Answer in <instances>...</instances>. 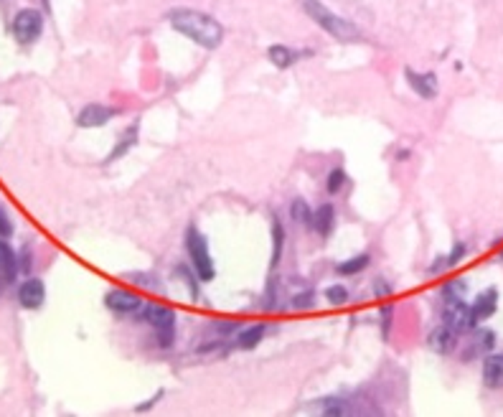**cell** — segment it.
I'll list each match as a JSON object with an SVG mask.
<instances>
[{
	"label": "cell",
	"instance_id": "1",
	"mask_svg": "<svg viewBox=\"0 0 503 417\" xmlns=\"http://www.w3.org/2000/svg\"><path fill=\"white\" fill-rule=\"evenodd\" d=\"M168 23L173 26L181 36L191 38V41L204 46V49H216L219 43L224 41V28H221V23L204 11L176 8V11L168 13Z\"/></svg>",
	"mask_w": 503,
	"mask_h": 417
},
{
	"label": "cell",
	"instance_id": "2",
	"mask_svg": "<svg viewBox=\"0 0 503 417\" xmlns=\"http://www.w3.org/2000/svg\"><path fill=\"white\" fill-rule=\"evenodd\" d=\"M300 3H303V11L326 31L328 36L338 38V41H358V36H361L358 26H353L351 21H346L343 16L333 13L331 8H326L321 0H300Z\"/></svg>",
	"mask_w": 503,
	"mask_h": 417
},
{
	"label": "cell",
	"instance_id": "3",
	"mask_svg": "<svg viewBox=\"0 0 503 417\" xmlns=\"http://www.w3.org/2000/svg\"><path fill=\"white\" fill-rule=\"evenodd\" d=\"M140 320L150 323L155 331L160 349H170L176 344V313L168 305H158V303H143V308L138 310Z\"/></svg>",
	"mask_w": 503,
	"mask_h": 417
},
{
	"label": "cell",
	"instance_id": "4",
	"mask_svg": "<svg viewBox=\"0 0 503 417\" xmlns=\"http://www.w3.org/2000/svg\"><path fill=\"white\" fill-rule=\"evenodd\" d=\"M186 252L188 257H191V265H194L201 283H211V280L216 278V267H214L211 252H209L206 237L201 234L194 224L186 229Z\"/></svg>",
	"mask_w": 503,
	"mask_h": 417
},
{
	"label": "cell",
	"instance_id": "5",
	"mask_svg": "<svg viewBox=\"0 0 503 417\" xmlns=\"http://www.w3.org/2000/svg\"><path fill=\"white\" fill-rule=\"evenodd\" d=\"M43 31V16L36 8H23L16 13L13 18V36L18 38V43H33Z\"/></svg>",
	"mask_w": 503,
	"mask_h": 417
},
{
	"label": "cell",
	"instance_id": "6",
	"mask_svg": "<svg viewBox=\"0 0 503 417\" xmlns=\"http://www.w3.org/2000/svg\"><path fill=\"white\" fill-rule=\"evenodd\" d=\"M443 323L455 333H463V331H468V328H473V320H470V305H465L463 298H458V300H445Z\"/></svg>",
	"mask_w": 503,
	"mask_h": 417
},
{
	"label": "cell",
	"instance_id": "7",
	"mask_svg": "<svg viewBox=\"0 0 503 417\" xmlns=\"http://www.w3.org/2000/svg\"><path fill=\"white\" fill-rule=\"evenodd\" d=\"M104 305L120 315H128V313H138V310L143 308V298L133 291L115 288V291H109L107 296H104Z\"/></svg>",
	"mask_w": 503,
	"mask_h": 417
},
{
	"label": "cell",
	"instance_id": "8",
	"mask_svg": "<svg viewBox=\"0 0 503 417\" xmlns=\"http://www.w3.org/2000/svg\"><path fill=\"white\" fill-rule=\"evenodd\" d=\"M18 300H21V305L28 310L41 308L43 300H46V285H43V280H38V278L23 280L18 288Z\"/></svg>",
	"mask_w": 503,
	"mask_h": 417
},
{
	"label": "cell",
	"instance_id": "9",
	"mask_svg": "<svg viewBox=\"0 0 503 417\" xmlns=\"http://www.w3.org/2000/svg\"><path fill=\"white\" fill-rule=\"evenodd\" d=\"M115 115H117L115 107L92 102V104H87V107L82 109L79 115H77V125L79 127H102V125H107V122L112 120Z\"/></svg>",
	"mask_w": 503,
	"mask_h": 417
},
{
	"label": "cell",
	"instance_id": "10",
	"mask_svg": "<svg viewBox=\"0 0 503 417\" xmlns=\"http://www.w3.org/2000/svg\"><path fill=\"white\" fill-rule=\"evenodd\" d=\"M498 308V291L496 288H488V291H483L478 298H475V303L470 305V320H473V328L478 326L480 320L491 318L493 313H496Z\"/></svg>",
	"mask_w": 503,
	"mask_h": 417
},
{
	"label": "cell",
	"instance_id": "11",
	"mask_svg": "<svg viewBox=\"0 0 503 417\" xmlns=\"http://www.w3.org/2000/svg\"><path fill=\"white\" fill-rule=\"evenodd\" d=\"M404 74H407L409 87L417 92L419 97L422 99H435V94H437V77L435 74H417V72H412V69H404Z\"/></svg>",
	"mask_w": 503,
	"mask_h": 417
},
{
	"label": "cell",
	"instance_id": "12",
	"mask_svg": "<svg viewBox=\"0 0 503 417\" xmlns=\"http://www.w3.org/2000/svg\"><path fill=\"white\" fill-rule=\"evenodd\" d=\"M483 381L485 387H503V354H488L483 362Z\"/></svg>",
	"mask_w": 503,
	"mask_h": 417
},
{
	"label": "cell",
	"instance_id": "13",
	"mask_svg": "<svg viewBox=\"0 0 503 417\" xmlns=\"http://www.w3.org/2000/svg\"><path fill=\"white\" fill-rule=\"evenodd\" d=\"M455 339H458V333L450 331L448 326H437L435 331L427 336V344H430V349L435 351V354H450V351L455 349Z\"/></svg>",
	"mask_w": 503,
	"mask_h": 417
},
{
	"label": "cell",
	"instance_id": "14",
	"mask_svg": "<svg viewBox=\"0 0 503 417\" xmlns=\"http://www.w3.org/2000/svg\"><path fill=\"white\" fill-rule=\"evenodd\" d=\"M138 122H133V125L125 130V133L120 135V140H117V146L112 148V153H109L107 158H104V163H115V161H120L122 156H128L130 151L135 148V143H138Z\"/></svg>",
	"mask_w": 503,
	"mask_h": 417
},
{
	"label": "cell",
	"instance_id": "15",
	"mask_svg": "<svg viewBox=\"0 0 503 417\" xmlns=\"http://www.w3.org/2000/svg\"><path fill=\"white\" fill-rule=\"evenodd\" d=\"M333 224H336V209L331 204H321L316 212H313V222H310V227H313L321 237L331 234V232H333Z\"/></svg>",
	"mask_w": 503,
	"mask_h": 417
},
{
	"label": "cell",
	"instance_id": "16",
	"mask_svg": "<svg viewBox=\"0 0 503 417\" xmlns=\"http://www.w3.org/2000/svg\"><path fill=\"white\" fill-rule=\"evenodd\" d=\"M267 333V326L265 323H255V326H247L244 331H239V336L234 341H237V349H257V346L262 344V339H265Z\"/></svg>",
	"mask_w": 503,
	"mask_h": 417
},
{
	"label": "cell",
	"instance_id": "17",
	"mask_svg": "<svg viewBox=\"0 0 503 417\" xmlns=\"http://www.w3.org/2000/svg\"><path fill=\"white\" fill-rule=\"evenodd\" d=\"M267 56H270V61H272L277 69H287L292 67L297 61V54L290 49V46H282V43H275V46H270L267 49Z\"/></svg>",
	"mask_w": 503,
	"mask_h": 417
},
{
	"label": "cell",
	"instance_id": "18",
	"mask_svg": "<svg viewBox=\"0 0 503 417\" xmlns=\"http://www.w3.org/2000/svg\"><path fill=\"white\" fill-rule=\"evenodd\" d=\"M0 270L8 278V283H11L16 270H18V257H16V252H13V247L6 239H0Z\"/></svg>",
	"mask_w": 503,
	"mask_h": 417
},
{
	"label": "cell",
	"instance_id": "19",
	"mask_svg": "<svg viewBox=\"0 0 503 417\" xmlns=\"http://www.w3.org/2000/svg\"><path fill=\"white\" fill-rule=\"evenodd\" d=\"M371 262V254L364 252V254H356V257H351V260H343L336 265V272L338 275H358V272H364L366 267H369Z\"/></svg>",
	"mask_w": 503,
	"mask_h": 417
},
{
	"label": "cell",
	"instance_id": "20",
	"mask_svg": "<svg viewBox=\"0 0 503 417\" xmlns=\"http://www.w3.org/2000/svg\"><path fill=\"white\" fill-rule=\"evenodd\" d=\"M321 412L323 415H351L353 410V402L348 399H341V397H331V399H323L321 402Z\"/></svg>",
	"mask_w": 503,
	"mask_h": 417
},
{
	"label": "cell",
	"instance_id": "21",
	"mask_svg": "<svg viewBox=\"0 0 503 417\" xmlns=\"http://www.w3.org/2000/svg\"><path fill=\"white\" fill-rule=\"evenodd\" d=\"M272 267H277L280 257H282V247H285V227L280 222V217H272Z\"/></svg>",
	"mask_w": 503,
	"mask_h": 417
},
{
	"label": "cell",
	"instance_id": "22",
	"mask_svg": "<svg viewBox=\"0 0 503 417\" xmlns=\"http://www.w3.org/2000/svg\"><path fill=\"white\" fill-rule=\"evenodd\" d=\"M290 217L295 219L297 224H305V227H310V222H313V212H310L308 201H305V199H292Z\"/></svg>",
	"mask_w": 503,
	"mask_h": 417
},
{
	"label": "cell",
	"instance_id": "23",
	"mask_svg": "<svg viewBox=\"0 0 503 417\" xmlns=\"http://www.w3.org/2000/svg\"><path fill=\"white\" fill-rule=\"evenodd\" d=\"M346 181H348V175H346V170L343 168H333L331 173H328V178H326V191L331 196H336L341 191V188L346 186Z\"/></svg>",
	"mask_w": 503,
	"mask_h": 417
},
{
	"label": "cell",
	"instance_id": "24",
	"mask_svg": "<svg viewBox=\"0 0 503 417\" xmlns=\"http://www.w3.org/2000/svg\"><path fill=\"white\" fill-rule=\"evenodd\" d=\"M468 291V283L465 280H455V283H445L443 288V298L445 300H458V298H463Z\"/></svg>",
	"mask_w": 503,
	"mask_h": 417
},
{
	"label": "cell",
	"instance_id": "25",
	"mask_svg": "<svg viewBox=\"0 0 503 417\" xmlns=\"http://www.w3.org/2000/svg\"><path fill=\"white\" fill-rule=\"evenodd\" d=\"M326 300L331 305H343V303H348V291H346L343 285H331L326 291Z\"/></svg>",
	"mask_w": 503,
	"mask_h": 417
},
{
	"label": "cell",
	"instance_id": "26",
	"mask_svg": "<svg viewBox=\"0 0 503 417\" xmlns=\"http://www.w3.org/2000/svg\"><path fill=\"white\" fill-rule=\"evenodd\" d=\"M313 303H316V291H305V293H300V296L292 298L290 308L292 310H308V308H313Z\"/></svg>",
	"mask_w": 503,
	"mask_h": 417
},
{
	"label": "cell",
	"instance_id": "27",
	"mask_svg": "<svg viewBox=\"0 0 503 417\" xmlns=\"http://www.w3.org/2000/svg\"><path fill=\"white\" fill-rule=\"evenodd\" d=\"M465 252H468L465 244H463V242H455V247L450 249V254L445 257V267H448V270H450V267H455L458 262L463 260V257H465Z\"/></svg>",
	"mask_w": 503,
	"mask_h": 417
},
{
	"label": "cell",
	"instance_id": "28",
	"mask_svg": "<svg viewBox=\"0 0 503 417\" xmlns=\"http://www.w3.org/2000/svg\"><path fill=\"white\" fill-rule=\"evenodd\" d=\"M392 315H394V305L387 303V305L382 308V336L384 339H389V331H392Z\"/></svg>",
	"mask_w": 503,
	"mask_h": 417
},
{
	"label": "cell",
	"instance_id": "29",
	"mask_svg": "<svg viewBox=\"0 0 503 417\" xmlns=\"http://www.w3.org/2000/svg\"><path fill=\"white\" fill-rule=\"evenodd\" d=\"M478 349H483V351H493V341H496V333L493 331H488V328H483V331H478Z\"/></svg>",
	"mask_w": 503,
	"mask_h": 417
},
{
	"label": "cell",
	"instance_id": "30",
	"mask_svg": "<svg viewBox=\"0 0 503 417\" xmlns=\"http://www.w3.org/2000/svg\"><path fill=\"white\" fill-rule=\"evenodd\" d=\"M18 267H21V272H23V275H28L31 267H33V252H31L28 244H26L23 252H21V257H18Z\"/></svg>",
	"mask_w": 503,
	"mask_h": 417
},
{
	"label": "cell",
	"instance_id": "31",
	"mask_svg": "<svg viewBox=\"0 0 503 417\" xmlns=\"http://www.w3.org/2000/svg\"><path fill=\"white\" fill-rule=\"evenodd\" d=\"M11 234H13V222H11V217H8L6 209H0V237L8 239Z\"/></svg>",
	"mask_w": 503,
	"mask_h": 417
},
{
	"label": "cell",
	"instance_id": "32",
	"mask_svg": "<svg viewBox=\"0 0 503 417\" xmlns=\"http://www.w3.org/2000/svg\"><path fill=\"white\" fill-rule=\"evenodd\" d=\"M178 272H183V275H186V285H188V291H191V296L199 298V296H201V293H199V283H201V280H196L199 275L194 278V275H191V272H188L186 267H178Z\"/></svg>",
	"mask_w": 503,
	"mask_h": 417
},
{
	"label": "cell",
	"instance_id": "33",
	"mask_svg": "<svg viewBox=\"0 0 503 417\" xmlns=\"http://www.w3.org/2000/svg\"><path fill=\"white\" fill-rule=\"evenodd\" d=\"M163 389H158V392H155V397H150V399H145V402H143V405H138L135 407V412H145V410H150V407H155V402H158V399H163Z\"/></svg>",
	"mask_w": 503,
	"mask_h": 417
},
{
	"label": "cell",
	"instance_id": "34",
	"mask_svg": "<svg viewBox=\"0 0 503 417\" xmlns=\"http://www.w3.org/2000/svg\"><path fill=\"white\" fill-rule=\"evenodd\" d=\"M443 270H448V267H445V257H437V262H432V265L427 267V275H440Z\"/></svg>",
	"mask_w": 503,
	"mask_h": 417
},
{
	"label": "cell",
	"instance_id": "35",
	"mask_svg": "<svg viewBox=\"0 0 503 417\" xmlns=\"http://www.w3.org/2000/svg\"><path fill=\"white\" fill-rule=\"evenodd\" d=\"M374 293H376V296H389V293H392V288L387 285V280L379 278V280H376V285H374Z\"/></svg>",
	"mask_w": 503,
	"mask_h": 417
},
{
	"label": "cell",
	"instance_id": "36",
	"mask_svg": "<svg viewBox=\"0 0 503 417\" xmlns=\"http://www.w3.org/2000/svg\"><path fill=\"white\" fill-rule=\"evenodd\" d=\"M407 158H409V151H407V148H404V151L397 153V161H407Z\"/></svg>",
	"mask_w": 503,
	"mask_h": 417
},
{
	"label": "cell",
	"instance_id": "37",
	"mask_svg": "<svg viewBox=\"0 0 503 417\" xmlns=\"http://www.w3.org/2000/svg\"><path fill=\"white\" fill-rule=\"evenodd\" d=\"M501 260H503V252H501Z\"/></svg>",
	"mask_w": 503,
	"mask_h": 417
}]
</instances>
